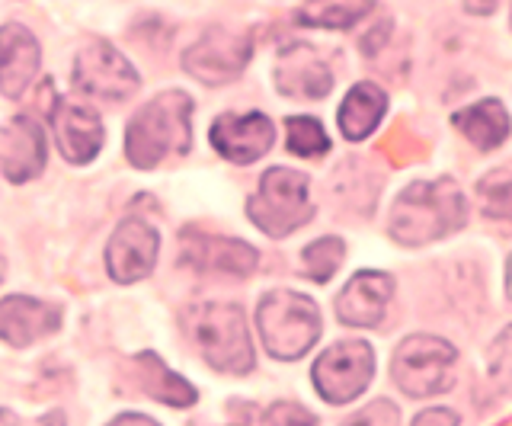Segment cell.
Here are the masks:
<instances>
[{"mask_svg":"<svg viewBox=\"0 0 512 426\" xmlns=\"http://www.w3.org/2000/svg\"><path fill=\"white\" fill-rule=\"evenodd\" d=\"M330 138L314 116H292L288 119V151L298 157H320L327 154Z\"/></svg>","mask_w":512,"mask_h":426,"instance_id":"cell-25","label":"cell"},{"mask_svg":"<svg viewBox=\"0 0 512 426\" xmlns=\"http://www.w3.org/2000/svg\"><path fill=\"white\" fill-rule=\"evenodd\" d=\"M375 375V353L362 340L336 343L314 362V388L330 404H349L368 388Z\"/></svg>","mask_w":512,"mask_h":426,"instance_id":"cell-7","label":"cell"},{"mask_svg":"<svg viewBox=\"0 0 512 426\" xmlns=\"http://www.w3.org/2000/svg\"><path fill=\"white\" fill-rule=\"evenodd\" d=\"M461 417L455 414V410H426V414L416 417V423H458Z\"/></svg>","mask_w":512,"mask_h":426,"instance_id":"cell-29","label":"cell"},{"mask_svg":"<svg viewBox=\"0 0 512 426\" xmlns=\"http://www.w3.org/2000/svg\"><path fill=\"white\" fill-rule=\"evenodd\" d=\"M0 279H4V257H0Z\"/></svg>","mask_w":512,"mask_h":426,"instance_id":"cell-33","label":"cell"},{"mask_svg":"<svg viewBox=\"0 0 512 426\" xmlns=\"http://www.w3.org/2000/svg\"><path fill=\"white\" fill-rule=\"evenodd\" d=\"M506 292H509V302H512V257L506 263Z\"/></svg>","mask_w":512,"mask_h":426,"instance_id":"cell-32","label":"cell"},{"mask_svg":"<svg viewBox=\"0 0 512 426\" xmlns=\"http://www.w3.org/2000/svg\"><path fill=\"white\" fill-rule=\"evenodd\" d=\"M135 366L141 369L138 382H141V388H144V394H148V398H154L160 404H173V407L196 404V388H192L183 375L170 372L154 353L135 356Z\"/></svg>","mask_w":512,"mask_h":426,"instance_id":"cell-21","label":"cell"},{"mask_svg":"<svg viewBox=\"0 0 512 426\" xmlns=\"http://www.w3.org/2000/svg\"><path fill=\"white\" fill-rule=\"evenodd\" d=\"M256 324L269 356L276 359H298L320 337V311L298 292H269L256 308Z\"/></svg>","mask_w":512,"mask_h":426,"instance_id":"cell-4","label":"cell"},{"mask_svg":"<svg viewBox=\"0 0 512 426\" xmlns=\"http://www.w3.org/2000/svg\"><path fill=\"white\" fill-rule=\"evenodd\" d=\"M183 257L189 266H196L202 273L250 276L256 270V250L250 244L215 238V234H202V231L183 234Z\"/></svg>","mask_w":512,"mask_h":426,"instance_id":"cell-17","label":"cell"},{"mask_svg":"<svg viewBox=\"0 0 512 426\" xmlns=\"http://www.w3.org/2000/svg\"><path fill=\"white\" fill-rule=\"evenodd\" d=\"M343 257H346V244L340 238H320L304 247V254H301L304 276H311L314 282H327L340 270Z\"/></svg>","mask_w":512,"mask_h":426,"instance_id":"cell-23","label":"cell"},{"mask_svg":"<svg viewBox=\"0 0 512 426\" xmlns=\"http://www.w3.org/2000/svg\"><path fill=\"white\" fill-rule=\"evenodd\" d=\"M157 231L144 218H125L106 247V263L116 282H138L157 263Z\"/></svg>","mask_w":512,"mask_h":426,"instance_id":"cell-10","label":"cell"},{"mask_svg":"<svg viewBox=\"0 0 512 426\" xmlns=\"http://www.w3.org/2000/svg\"><path fill=\"white\" fill-rule=\"evenodd\" d=\"M368 10H372V0H340V4H333V0H311V4L298 13V23L346 29Z\"/></svg>","mask_w":512,"mask_h":426,"instance_id":"cell-22","label":"cell"},{"mask_svg":"<svg viewBox=\"0 0 512 426\" xmlns=\"http://www.w3.org/2000/svg\"><path fill=\"white\" fill-rule=\"evenodd\" d=\"M276 87L285 97H308L320 100L327 97L333 87V71L327 68V61L320 58L311 45H288L279 52L276 61Z\"/></svg>","mask_w":512,"mask_h":426,"instance_id":"cell-15","label":"cell"},{"mask_svg":"<svg viewBox=\"0 0 512 426\" xmlns=\"http://www.w3.org/2000/svg\"><path fill=\"white\" fill-rule=\"evenodd\" d=\"M455 129L480 151L500 148L509 138V116L500 100H480L455 116Z\"/></svg>","mask_w":512,"mask_h":426,"instance_id":"cell-19","label":"cell"},{"mask_svg":"<svg viewBox=\"0 0 512 426\" xmlns=\"http://www.w3.org/2000/svg\"><path fill=\"white\" fill-rule=\"evenodd\" d=\"M477 189H480V199H484V212L490 218H500V222L512 225V167H500L487 173Z\"/></svg>","mask_w":512,"mask_h":426,"instance_id":"cell-24","label":"cell"},{"mask_svg":"<svg viewBox=\"0 0 512 426\" xmlns=\"http://www.w3.org/2000/svg\"><path fill=\"white\" fill-rule=\"evenodd\" d=\"M272 141H276V129H272V122L263 113H228L212 125L215 151L234 164H253L256 157H263L272 148Z\"/></svg>","mask_w":512,"mask_h":426,"instance_id":"cell-13","label":"cell"},{"mask_svg":"<svg viewBox=\"0 0 512 426\" xmlns=\"http://www.w3.org/2000/svg\"><path fill=\"white\" fill-rule=\"evenodd\" d=\"M394 295V279L378 270H362L336 298V318L346 327H378Z\"/></svg>","mask_w":512,"mask_h":426,"instance_id":"cell-11","label":"cell"},{"mask_svg":"<svg viewBox=\"0 0 512 426\" xmlns=\"http://www.w3.org/2000/svg\"><path fill=\"white\" fill-rule=\"evenodd\" d=\"M74 87L93 100L122 103L141 87L138 71L109 42H90L74 58Z\"/></svg>","mask_w":512,"mask_h":426,"instance_id":"cell-8","label":"cell"},{"mask_svg":"<svg viewBox=\"0 0 512 426\" xmlns=\"http://www.w3.org/2000/svg\"><path fill=\"white\" fill-rule=\"evenodd\" d=\"M266 420L269 423H288V420H292V423H314L317 417L311 414V410H304V407H298V404H276V407H269L266 410Z\"/></svg>","mask_w":512,"mask_h":426,"instance_id":"cell-27","label":"cell"},{"mask_svg":"<svg viewBox=\"0 0 512 426\" xmlns=\"http://www.w3.org/2000/svg\"><path fill=\"white\" fill-rule=\"evenodd\" d=\"M250 55H253V45L247 36L228 33V29H208L192 49H186L183 68L196 77V81L218 87L240 77Z\"/></svg>","mask_w":512,"mask_h":426,"instance_id":"cell-9","label":"cell"},{"mask_svg":"<svg viewBox=\"0 0 512 426\" xmlns=\"http://www.w3.org/2000/svg\"><path fill=\"white\" fill-rule=\"evenodd\" d=\"M458 350L439 337H407L397 346L391 372L397 388L410 398H432L455 385Z\"/></svg>","mask_w":512,"mask_h":426,"instance_id":"cell-6","label":"cell"},{"mask_svg":"<svg viewBox=\"0 0 512 426\" xmlns=\"http://www.w3.org/2000/svg\"><path fill=\"white\" fill-rule=\"evenodd\" d=\"M42 61V49L36 36L20 23L0 26V93L4 97H20L36 77Z\"/></svg>","mask_w":512,"mask_h":426,"instance_id":"cell-18","label":"cell"},{"mask_svg":"<svg viewBox=\"0 0 512 426\" xmlns=\"http://www.w3.org/2000/svg\"><path fill=\"white\" fill-rule=\"evenodd\" d=\"M48 116H52L58 148L71 164H87L100 154L103 122L96 113H90L84 106H74L68 100H55V106L48 109Z\"/></svg>","mask_w":512,"mask_h":426,"instance_id":"cell-16","label":"cell"},{"mask_svg":"<svg viewBox=\"0 0 512 426\" xmlns=\"http://www.w3.org/2000/svg\"><path fill=\"white\" fill-rule=\"evenodd\" d=\"M464 196L455 180L413 183L397 196L388 231L407 247H423L464 225Z\"/></svg>","mask_w":512,"mask_h":426,"instance_id":"cell-2","label":"cell"},{"mask_svg":"<svg viewBox=\"0 0 512 426\" xmlns=\"http://www.w3.org/2000/svg\"><path fill=\"white\" fill-rule=\"evenodd\" d=\"M45 167L42 125L29 116H16L0 129V170L10 183H26Z\"/></svg>","mask_w":512,"mask_h":426,"instance_id":"cell-12","label":"cell"},{"mask_svg":"<svg viewBox=\"0 0 512 426\" xmlns=\"http://www.w3.org/2000/svg\"><path fill=\"white\" fill-rule=\"evenodd\" d=\"M192 145V97L183 90L157 93L144 103L125 132V154L138 170L157 167L170 154H186Z\"/></svg>","mask_w":512,"mask_h":426,"instance_id":"cell-1","label":"cell"},{"mask_svg":"<svg viewBox=\"0 0 512 426\" xmlns=\"http://www.w3.org/2000/svg\"><path fill=\"white\" fill-rule=\"evenodd\" d=\"M384 109H388V97H384V90L375 87V84H356L349 93H346V100L340 106V129L349 141H362L368 138L375 129H378V122L384 116Z\"/></svg>","mask_w":512,"mask_h":426,"instance_id":"cell-20","label":"cell"},{"mask_svg":"<svg viewBox=\"0 0 512 426\" xmlns=\"http://www.w3.org/2000/svg\"><path fill=\"white\" fill-rule=\"evenodd\" d=\"M116 423H144V426H154V420L144 417V414H119Z\"/></svg>","mask_w":512,"mask_h":426,"instance_id":"cell-31","label":"cell"},{"mask_svg":"<svg viewBox=\"0 0 512 426\" xmlns=\"http://www.w3.org/2000/svg\"><path fill=\"white\" fill-rule=\"evenodd\" d=\"M487 369H490L493 385L503 394H512V324L493 340L487 353Z\"/></svg>","mask_w":512,"mask_h":426,"instance_id":"cell-26","label":"cell"},{"mask_svg":"<svg viewBox=\"0 0 512 426\" xmlns=\"http://www.w3.org/2000/svg\"><path fill=\"white\" fill-rule=\"evenodd\" d=\"M247 215L269 238H285V234L308 225L314 215L308 177L288 167L266 170L260 180V193L247 199Z\"/></svg>","mask_w":512,"mask_h":426,"instance_id":"cell-5","label":"cell"},{"mask_svg":"<svg viewBox=\"0 0 512 426\" xmlns=\"http://www.w3.org/2000/svg\"><path fill=\"white\" fill-rule=\"evenodd\" d=\"M368 420H375V423H397L400 414H397V407L388 404V401H375L368 410H362V414L352 417V423H368Z\"/></svg>","mask_w":512,"mask_h":426,"instance_id":"cell-28","label":"cell"},{"mask_svg":"<svg viewBox=\"0 0 512 426\" xmlns=\"http://www.w3.org/2000/svg\"><path fill=\"white\" fill-rule=\"evenodd\" d=\"M61 324V308L39 302L29 295L0 298V340H7L16 350L55 334Z\"/></svg>","mask_w":512,"mask_h":426,"instance_id":"cell-14","label":"cell"},{"mask_svg":"<svg viewBox=\"0 0 512 426\" xmlns=\"http://www.w3.org/2000/svg\"><path fill=\"white\" fill-rule=\"evenodd\" d=\"M186 330L202 359L215 372L247 375L253 369V343L247 314L231 302H205L186 311Z\"/></svg>","mask_w":512,"mask_h":426,"instance_id":"cell-3","label":"cell"},{"mask_svg":"<svg viewBox=\"0 0 512 426\" xmlns=\"http://www.w3.org/2000/svg\"><path fill=\"white\" fill-rule=\"evenodd\" d=\"M464 10L474 13V17H487L496 10V0H464Z\"/></svg>","mask_w":512,"mask_h":426,"instance_id":"cell-30","label":"cell"}]
</instances>
